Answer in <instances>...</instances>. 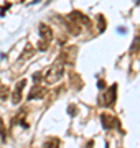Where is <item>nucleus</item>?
<instances>
[{
	"label": "nucleus",
	"instance_id": "obj_12",
	"mask_svg": "<svg viewBox=\"0 0 140 148\" xmlns=\"http://www.w3.org/2000/svg\"><path fill=\"white\" fill-rule=\"evenodd\" d=\"M0 138H2V142H7V130H5V125H3L2 119H0Z\"/></svg>",
	"mask_w": 140,
	"mask_h": 148
},
{
	"label": "nucleus",
	"instance_id": "obj_1",
	"mask_svg": "<svg viewBox=\"0 0 140 148\" xmlns=\"http://www.w3.org/2000/svg\"><path fill=\"white\" fill-rule=\"evenodd\" d=\"M63 74H65V64L63 63H56L53 64L51 68L48 69V73L45 76V79L48 84H54V82H58L61 77H63Z\"/></svg>",
	"mask_w": 140,
	"mask_h": 148
},
{
	"label": "nucleus",
	"instance_id": "obj_16",
	"mask_svg": "<svg viewBox=\"0 0 140 148\" xmlns=\"http://www.w3.org/2000/svg\"><path fill=\"white\" fill-rule=\"evenodd\" d=\"M40 79H41V76H40V73H36L35 76H33V81H35V82H38Z\"/></svg>",
	"mask_w": 140,
	"mask_h": 148
},
{
	"label": "nucleus",
	"instance_id": "obj_3",
	"mask_svg": "<svg viewBox=\"0 0 140 148\" xmlns=\"http://www.w3.org/2000/svg\"><path fill=\"white\" fill-rule=\"evenodd\" d=\"M76 54H78V48L76 46H68V48H65V49L61 51V56L58 58V61L65 59L63 63H74Z\"/></svg>",
	"mask_w": 140,
	"mask_h": 148
},
{
	"label": "nucleus",
	"instance_id": "obj_13",
	"mask_svg": "<svg viewBox=\"0 0 140 148\" xmlns=\"http://www.w3.org/2000/svg\"><path fill=\"white\" fill-rule=\"evenodd\" d=\"M97 20H99V32L102 33L104 30H106V27H107V23H106V18H104L102 15H97Z\"/></svg>",
	"mask_w": 140,
	"mask_h": 148
},
{
	"label": "nucleus",
	"instance_id": "obj_6",
	"mask_svg": "<svg viewBox=\"0 0 140 148\" xmlns=\"http://www.w3.org/2000/svg\"><path fill=\"white\" fill-rule=\"evenodd\" d=\"M40 35H41V40L43 41H51V38H53V32H51V28L48 27V25H45V23H41L40 25Z\"/></svg>",
	"mask_w": 140,
	"mask_h": 148
},
{
	"label": "nucleus",
	"instance_id": "obj_15",
	"mask_svg": "<svg viewBox=\"0 0 140 148\" xmlns=\"http://www.w3.org/2000/svg\"><path fill=\"white\" fill-rule=\"evenodd\" d=\"M97 87H99V89H106V82H104V81H99V82H97Z\"/></svg>",
	"mask_w": 140,
	"mask_h": 148
},
{
	"label": "nucleus",
	"instance_id": "obj_5",
	"mask_svg": "<svg viewBox=\"0 0 140 148\" xmlns=\"http://www.w3.org/2000/svg\"><path fill=\"white\" fill-rule=\"evenodd\" d=\"M27 86V79H22L18 81V84L15 86V90H13V94H12V102L13 104H18V102L22 101V92H23V87Z\"/></svg>",
	"mask_w": 140,
	"mask_h": 148
},
{
	"label": "nucleus",
	"instance_id": "obj_7",
	"mask_svg": "<svg viewBox=\"0 0 140 148\" xmlns=\"http://www.w3.org/2000/svg\"><path fill=\"white\" fill-rule=\"evenodd\" d=\"M69 20L71 21H78L79 20V23H84V25H89L91 21H89V18H87L84 13H81V12H73L69 15Z\"/></svg>",
	"mask_w": 140,
	"mask_h": 148
},
{
	"label": "nucleus",
	"instance_id": "obj_18",
	"mask_svg": "<svg viewBox=\"0 0 140 148\" xmlns=\"http://www.w3.org/2000/svg\"><path fill=\"white\" fill-rule=\"evenodd\" d=\"M137 3H140V0H137Z\"/></svg>",
	"mask_w": 140,
	"mask_h": 148
},
{
	"label": "nucleus",
	"instance_id": "obj_17",
	"mask_svg": "<svg viewBox=\"0 0 140 148\" xmlns=\"http://www.w3.org/2000/svg\"><path fill=\"white\" fill-rule=\"evenodd\" d=\"M38 2H41V0H33L32 3H33V5H35V3H38Z\"/></svg>",
	"mask_w": 140,
	"mask_h": 148
},
{
	"label": "nucleus",
	"instance_id": "obj_8",
	"mask_svg": "<svg viewBox=\"0 0 140 148\" xmlns=\"http://www.w3.org/2000/svg\"><path fill=\"white\" fill-rule=\"evenodd\" d=\"M66 27H68V32H69L73 36H78V35H81V25H79V23L68 20V21H66Z\"/></svg>",
	"mask_w": 140,
	"mask_h": 148
},
{
	"label": "nucleus",
	"instance_id": "obj_2",
	"mask_svg": "<svg viewBox=\"0 0 140 148\" xmlns=\"http://www.w3.org/2000/svg\"><path fill=\"white\" fill-rule=\"evenodd\" d=\"M117 101V84H112L107 90H104V95L101 97V106L112 107Z\"/></svg>",
	"mask_w": 140,
	"mask_h": 148
},
{
	"label": "nucleus",
	"instance_id": "obj_9",
	"mask_svg": "<svg viewBox=\"0 0 140 148\" xmlns=\"http://www.w3.org/2000/svg\"><path fill=\"white\" fill-rule=\"evenodd\" d=\"M45 92H46V90H45V89H41L40 86H35V87L32 89V92L28 94V101H33L35 97H38V99H41V97L45 95Z\"/></svg>",
	"mask_w": 140,
	"mask_h": 148
},
{
	"label": "nucleus",
	"instance_id": "obj_4",
	"mask_svg": "<svg viewBox=\"0 0 140 148\" xmlns=\"http://www.w3.org/2000/svg\"><path fill=\"white\" fill-rule=\"evenodd\" d=\"M101 122H102L104 128H117L120 125V122L117 120V117L110 115V114H102L101 115Z\"/></svg>",
	"mask_w": 140,
	"mask_h": 148
},
{
	"label": "nucleus",
	"instance_id": "obj_11",
	"mask_svg": "<svg viewBox=\"0 0 140 148\" xmlns=\"http://www.w3.org/2000/svg\"><path fill=\"white\" fill-rule=\"evenodd\" d=\"M140 51V36H135L132 45H130V54H135Z\"/></svg>",
	"mask_w": 140,
	"mask_h": 148
},
{
	"label": "nucleus",
	"instance_id": "obj_14",
	"mask_svg": "<svg viewBox=\"0 0 140 148\" xmlns=\"http://www.w3.org/2000/svg\"><path fill=\"white\" fill-rule=\"evenodd\" d=\"M7 94H8V89H7L5 86H0V99H2V101L7 99Z\"/></svg>",
	"mask_w": 140,
	"mask_h": 148
},
{
	"label": "nucleus",
	"instance_id": "obj_10",
	"mask_svg": "<svg viewBox=\"0 0 140 148\" xmlns=\"http://www.w3.org/2000/svg\"><path fill=\"white\" fill-rule=\"evenodd\" d=\"M69 79H71V86H74L76 89H81L82 87V79L76 73H69Z\"/></svg>",
	"mask_w": 140,
	"mask_h": 148
}]
</instances>
